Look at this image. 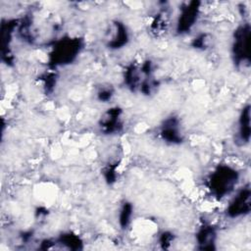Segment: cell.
Here are the masks:
<instances>
[{
	"mask_svg": "<svg viewBox=\"0 0 251 251\" xmlns=\"http://www.w3.org/2000/svg\"><path fill=\"white\" fill-rule=\"evenodd\" d=\"M251 208V190L249 185L242 187L232 198L226 208V215L230 219L244 217L249 214Z\"/></svg>",
	"mask_w": 251,
	"mask_h": 251,
	"instance_id": "cell-5",
	"label": "cell"
},
{
	"mask_svg": "<svg viewBox=\"0 0 251 251\" xmlns=\"http://www.w3.org/2000/svg\"><path fill=\"white\" fill-rule=\"evenodd\" d=\"M129 41V33L126 26L121 22H115L113 24L112 31H110V37L107 42V46L110 49H121Z\"/></svg>",
	"mask_w": 251,
	"mask_h": 251,
	"instance_id": "cell-9",
	"label": "cell"
},
{
	"mask_svg": "<svg viewBox=\"0 0 251 251\" xmlns=\"http://www.w3.org/2000/svg\"><path fill=\"white\" fill-rule=\"evenodd\" d=\"M210 37L207 33H202L199 34L198 36H196L193 40H192V46L195 49H201L204 50L209 46L210 43Z\"/></svg>",
	"mask_w": 251,
	"mask_h": 251,
	"instance_id": "cell-14",
	"label": "cell"
},
{
	"mask_svg": "<svg viewBox=\"0 0 251 251\" xmlns=\"http://www.w3.org/2000/svg\"><path fill=\"white\" fill-rule=\"evenodd\" d=\"M173 240H174V235L168 231L163 232L160 236V244L162 245L163 248H168L169 245L173 242Z\"/></svg>",
	"mask_w": 251,
	"mask_h": 251,
	"instance_id": "cell-16",
	"label": "cell"
},
{
	"mask_svg": "<svg viewBox=\"0 0 251 251\" xmlns=\"http://www.w3.org/2000/svg\"><path fill=\"white\" fill-rule=\"evenodd\" d=\"M238 128H237V137L241 143L247 144L250 140L251 135V126H250V105L247 104L244 106L240 112L238 118Z\"/></svg>",
	"mask_w": 251,
	"mask_h": 251,
	"instance_id": "cell-10",
	"label": "cell"
},
{
	"mask_svg": "<svg viewBox=\"0 0 251 251\" xmlns=\"http://www.w3.org/2000/svg\"><path fill=\"white\" fill-rule=\"evenodd\" d=\"M119 167V163L115 162V163H111L109 165H107L104 170H103V177L105 179V181L108 184H113L116 182L117 180V169Z\"/></svg>",
	"mask_w": 251,
	"mask_h": 251,
	"instance_id": "cell-13",
	"label": "cell"
},
{
	"mask_svg": "<svg viewBox=\"0 0 251 251\" xmlns=\"http://www.w3.org/2000/svg\"><path fill=\"white\" fill-rule=\"evenodd\" d=\"M123 110L116 106L108 109L101 117L99 122V127L101 131L106 134L118 133L122 130L123 124Z\"/></svg>",
	"mask_w": 251,
	"mask_h": 251,
	"instance_id": "cell-6",
	"label": "cell"
},
{
	"mask_svg": "<svg viewBox=\"0 0 251 251\" xmlns=\"http://www.w3.org/2000/svg\"><path fill=\"white\" fill-rule=\"evenodd\" d=\"M200 5L199 1H190L180 7L176 24V33L186 34L194 27L199 19Z\"/></svg>",
	"mask_w": 251,
	"mask_h": 251,
	"instance_id": "cell-4",
	"label": "cell"
},
{
	"mask_svg": "<svg viewBox=\"0 0 251 251\" xmlns=\"http://www.w3.org/2000/svg\"><path fill=\"white\" fill-rule=\"evenodd\" d=\"M250 25L244 23L236 27L232 36L231 43V57L235 66H249L250 65Z\"/></svg>",
	"mask_w": 251,
	"mask_h": 251,
	"instance_id": "cell-3",
	"label": "cell"
},
{
	"mask_svg": "<svg viewBox=\"0 0 251 251\" xmlns=\"http://www.w3.org/2000/svg\"><path fill=\"white\" fill-rule=\"evenodd\" d=\"M239 180L238 171L226 164L217 166L210 174L207 185L213 196L222 199L233 191Z\"/></svg>",
	"mask_w": 251,
	"mask_h": 251,
	"instance_id": "cell-1",
	"label": "cell"
},
{
	"mask_svg": "<svg viewBox=\"0 0 251 251\" xmlns=\"http://www.w3.org/2000/svg\"><path fill=\"white\" fill-rule=\"evenodd\" d=\"M82 41L78 37H65L58 40L49 55V65L52 68L71 64L79 54Z\"/></svg>",
	"mask_w": 251,
	"mask_h": 251,
	"instance_id": "cell-2",
	"label": "cell"
},
{
	"mask_svg": "<svg viewBox=\"0 0 251 251\" xmlns=\"http://www.w3.org/2000/svg\"><path fill=\"white\" fill-rule=\"evenodd\" d=\"M196 242L200 250H214L216 249L217 230L216 227L210 224H203L198 228L196 235Z\"/></svg>",
	"mask_w": 251,
	"mask_h": 251,
	"instance_id": "cell-8",
	"label": "cell"
},
{
	"mask_svg": "<svg viewBox=\"0 0 251 251\" xmlns=\"http://www.w3.org/2000/svg\"><path fill=\"white\" fill-rule=\"evenodd\" d=\"M113 95H114V92L112 88H107V87L101 88L97 92V98L101 102H109L112 99Z\"/></svg>",
	"mask_w": 251,
	"mask_h": 251,
	"instance_id": "cell-15",
	"label": "cell"
},
{
	"mask_svg": "<svg viewBox=\"0 0 251 251\" xmlns=\"http://www.w3.org/2000/svg\"><path fill=\"white\" fill-rule=\"evenodd\" d=\"M58 242L72 250H78L82 248V240L78 235L73 232H66L61 234L58 238Z\"/></svg>",
	"mask_w": 251,
	"mask_h": 251,
	"instance_id": "cell-11",
	"label": "cell"
},
{
	"mask_svg": "<svg viewBox=\"0 0 251 251\" xmlns=\"http://www.w3.org/2000/svg\"><path fill=\"white\" fill-rule=\"evenodd\" d=\"M133 206L129 202H125L119 212V225L122 228H126L131 223Z\"/></svg>",
	"mask_w": 251,
	"mask_h": 251,
	"instance_id": "cell-12",
	"label": "cell"
},
{
	"mask_svg": "<svg viewBox=\"0 0 251 251\" xmlns=\"http://www.w3.org/2000/svg\"><path fill=\"white\" fill-rule=\"evenodd\" d=\"M160 137L168 144L178 145L183 142V134L180 129V124L176 117L167 118L160 126Z\"/></svg>",
	"mask_w": 251,
	"mask_h": 251,
	"instance_id": "cell-7",
	"label": "cell"
}]
</instances>
